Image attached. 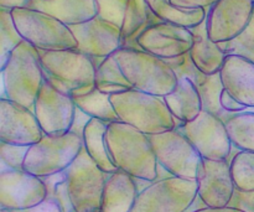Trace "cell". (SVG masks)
<instances>
[{
  "label": "cell",
  "mask_w": 254,
  "mask_h": 212,
  "mask_svg": "<svg viewBox=\"0 0 254 212\" xmlns=\"http://www.w3.org/2000/svg\"><path fill=\"white\" fill-rule=\"evenodd\" d=\"M106 141L109 156L118 170L148 183L158 180L159 165L149 136L117 121L107 127Z\"/></svg>",
  "instance_id": "1"
},
{
  "label": "cell",
  "mask_w": 254,
  "mask_h": 212,
  "mask_svg": "<svg viewBox=\"0 0 254 212\" xmlns=\"http://www.w3.org/2000/svg\"><path fill=\"white\" fill-rule=\"evenodd\" d=\"M176 129L190 141L202 159L220 161L230 158L233 145L226 122L220 117L202 111L195 121L178 124Z\"/></svg>",
  "instance_id": "11"
},
{
  "label": "cell",
  "mask_w": 254,
  "mask_h": 212,
  "mask_svg": "<svg viewBox=\"0 0 254 212\" xmlns=\"http://www.w3.org/2000/svg\"><path fill=\"white\" fill-rule=\"evenodd\" d=\"M150 11L159 21L178 25L186 29H195L205 22L207 10L206 9H185L175 6L170 0H148Z\"/></svg>",
  "instance_id": "25"
},
{
  "label": "cell",
  "mask_w": 254,
  "mask_h": 212,
  "mask_svg": "<svg viewBox=\"0 0 254 212\" xmlns=\"http://www.w3.org/2000/svg\"><path fill=\"white\" fill-rule=\"evenodd\" d=\"M30 146L12 145L0 141V158L6 169L24 170V163Z\"/></svg>",
  "instance_id": "34"
},
{
  "label": "cell",
  "mask_w": 254,
  "mask_h": 212,
  "mask_svg": "<svg viewBox=\"0 0 254 212\" xmlns=\"http://www.w3.org/2000/svg\"><path fill=\"white\" fill-rule=\"evenodd\" d=\"M231 143L238 151L254 154V112L245 111L233 114L226 122Z\"/></svg>",
  "instance_id": "29"
},
{
  "label": "cell",
  "mask_w": 254,
  "mask_h": 212,
  "mask_svg": "<svg viewBox=\"0 0 254 212\" xmlns=\"http://www.w3.org/2000/svg\"><path fill=\"white\" fill-rule=\"evenodd\" d=\"M1 76L2 97L34 111L35 101L45 82L39 50L22 41L10 54Z\"/></svg>",
  "instance_id": "4"
},
{
  "label": "cell",
  "mask_w": 254,
  "mask_h": 212,
  "mask_svg": "<svg viewBox=\"0 0 254 212\" xmlns=\"http://www.w3.org/2000/svg\"><path fill=\"white\" fill-rule=\"evenodd\" d=\"M158 21L159 20L150 11L148 0H128L123 26H122L124 46H127L128 41L135 42L136 36L145 27Z\"/></svg>",
  "instance_id": "27"
},
{
  "label": "cell",
  "mask_w": 254,
  "mask_h": 212,
  "mask_svg": "<svg viewBox=\"0 0 254 212\" xmlns=\"http://www.w3.org/2000/svg\"><path fill=\"white\" fill-rule=\"evenodd\" d=\"M82 149V137L74 132L60 137L44 136L29 148L24 170L41 179L64 173Z\"/></svg>",
  "instance_id": "7"
},
{
  "label": "cell",
  "mask_w": 254,
  "mask_h": 212,
  "mask_svg": "<svg viewBox=\"0 0 254 212\" xmlns=\"http://www.w3.org/2000/svg\"><path fill=\"white\" fill-rule=\"evenodd\" d=\"M139 195L133 176L118 170L109 174L104 186L101 212H131Z\"/></svg>",
  "instance_id": "22"
},
{
  "label": "cell",
  "mask_w": 254,
  "mask_h": 212,
  "mask_svg": "<svg viewBox=\"0 0 254 212\" xmlns=\"http://www.w3.org/2000/svg\"><path fill=\"white\" fill-rule=\"evenodd\" d=\"M193 41L192 30L158 21L149 25L136 36L135 45L138 49L168 61L188 55Z\"/></svg>",
  "instance_id": "14"
},
{
  "label": "cell",
  "mask_w": 254,
  "mask_h": 212,
  "mask_svg": "<svg viewBox=\"0 0 254 212\" xmlns=\"http://www.w3.org/2000/svg\"><path fill=\"white\" fill-rule=\"evenodd\" d=\"M113 56L133 89L164 98L178 84L179 77L173 67L143 50L122 47Z\"/></svg>",
  "instance_id": "3"
},
{
  "label": "cell",
  "mask_w": 254,
  "mask_h": 212,
  "mask_svg": "<svg viewBox=\"0 0 254 212\" xmlns=\"http://www.w3.org/2000/svg\"><path fill=\"white\" fill-rule=\"evenodd\" d=\"M34 113L45 136L60 137L71 132L77 107L72 97L61 93L45 81L35 101Z\"/></svg>",
  "instance_id": "12"
},
{
  "label": "cell",
  "mask_w": 254,
  "mask_h": 212,
  "mask_svg": "<svg viewBox=\"0 0 254 212\" xmlns=\"http://www.w3.org/2000/svg\"><path fill=\"white\" fill-rule=\"evenodd\" d=\"M11 16L22 40L39 51L77 49V40L69 26L46 12L20 7L11 10Z\"/></svg>",
  "instance_id": "6"
},
{
  "label": "cell",
  "mask_w": 254,
  "mask_h": 212,
  "mask_svg": "<svg viewBox=\"0 0 254 212\" xmlns=\"http://www.w3.org/2000/svg\"><path fill=\"white\" fill-rule=\"evenodd\" d=\"M220 104L221 107H222V109L225 112H227V113L230 114H237V113H241V112H245L247 111V107L243 106V104H241L240 102L236 101L235 98H233L232 96H231L230 93H228L226 89H222V92H221L220 94Z\"/></svg>",
  "instance_id": "37"
},
{
  "label": "cell",
  "mask_w": 254,
  "mask_h": 212,
  "mask_svg": "<svg viewBox=\"0 0 254 212\" xmlns=\"http://www.w3.org/2000/svg\"><path fill=\"white\" fill-rule=\"evenodd\" d=\"M108 124L109 123L99 121V119L91 118L84 127L82 141H83V149L88 154L89 158L103 173L109 175V174L117 173L118 169L112 161L108 146H107L106 132Z\"/></svg>",
  "instance_id": "24"
},
{
  "label": "cell",
  "mask_w": 254,
  "mask_h": 212,
  "mask_svg": "<svg viewBox=\"0 0 254 212\" xmlns=\"http://www.w3.org/2000/svg\"><path fill=\"white\" fill-rule=\"evenodd\" d=\"M218 0H170L175 6L185 7V9H206L208 10L215 5Z\"/></svg>",
  "instance_id": "38"
},
{
  "label": "cell",
  "mask_w": 254,
  "mask_h": 212,
  "mask_svg": "<svg viewBox=\"0 0 254 212\" xmlns=\"http://www.w3.org/2000/svg\"><path fill=\"white\" fill-rule=\"evenodd\" d=\"M0 212H14V211L7 210V209H0Z\"/></svg>",
  "instance_id": "42"
},
{
  "label": "cell",
  "mask_w": 254,
  "mask_h": 212,
  "mask_svg": "<svg viewBox=\"0 0 254 212\" xmlns=\"http://www.w3.org/2000/svg\"><path fill=\"white\" fill-rule=\"evenodd\" d=\"M22 212H64V210H62L60 204L55 199L46 198V200L42 201L41 204L31 209H27V210Z\"/></svg>",
  "instance_id": "39"
},
{
  "label": "cell",
  "mask_w": 254,
  "mask_h": 212,
  "mask_svg": "<svg viewBox=\"0 0 254 212\" xmlns=\"http://www.w3.org/2000/svg\"><path fill=\"white\" fill-rule=\"evenodd\" d=\"M197 199V181L168 176L148 184L131 212H188Z\"/></svg>",
  "instance_id": "8"
},
{
  "label": "cell",
  "mask_w": 254,
  "mask_h": 212,
  "mask_svg": "<svg viewBox=\"0 0 254 212\" xmlns=\"http://www.w3.org/2000/svg\"><path fill=\"white\" fill-rule=\"evenodd\" d=\"M29 7L46 12L67 26L83 24L98 15L94 0H31Z\"/></svg>",
  "instance_id": "20"
},
{
  "label": "cell",
  "mask_w": 254,
  "mask_h": 212,
  "mask_svg": "<svg viewBox=\"0 0 254 212\" xmlns=\"http://www.w3.org/2000/svg\"><path fill=\"white\" fill-rule=\"evenodd\" d=\"M163 99L178 124L195 121L203 111L200 92L189 77H180L174 91Z\"/></svg>",
  "instance_id": "21"
},
{
  "label": "cell",
  "mask_w": 254,
  "mask_h": 212,
  "mask_svg": "<svg viewBox=\"0 0 254 212\" xmlns=\"http://www.w3.org/2000/svg\"><path fill=\"white\" fill-rule=\"evenodd\" d=\"M94 87L99 92L108 96L130 91L131 86L118 66L113 55L101 60L96 67Z\"/></svg>",
  "instance_id": "26"
},
{
  "label": "cell",
  "mask_w": 254,
  "mask_h": 212,
  "mask_svg": "<svg viewBox=\"0 0 254 212\" xmlns=\"http://www.w3.org/2000/svg\"><path fill=\"white\" fill-rule=\"evenodd\" d=\"M44 136L34 111L5 97L0 98V141L31 146Z\"/></svg>",
  "instance_id": "16"
},
{
  "label": "cell",
  "mask_w": 254,
  "mask_h": 212,
  "mask_svg": "<svg viewBox=\"0 0 254 212\" xmlns=\"http://www.w3.org/2000/svg\"><path fill=\"white\" fill-rule=\"evenodd\" d=\"M47 189L41 178L25 170L2 169L0 173V206L25 211L46 200Z\"/></svg>",
  "instance_id": "15"
},
{
  "label": "cell",
  "mask_w": 254,
  "mask_h": 212,
  "mask_svg": "<svg viewBox=\"0 0 254 212\" xmlns=\"http://www.w3.org/2000/svg\"><path fill=\"white\" fill-rule=\"evenodd\" d=\"M30 1H31V0H0V7L6 10L29 7Z\"/></svg>",
  "instance_id": "40"
},
{
  "label": "cell",
  "mask_w": 254,
  "mask_h": 212,
  "mask_svg": "<svg viewBox=\"0 0 254 212\" xmlns=\"http://www.w3.org/2000/svg\"><path fill=\"white\" fill-rule=\"evenodd\" d=\"M39 52L45 81L59 92L74 98L94 88V59L78 50Z\"/></svg>",
  "instance_id": "2"
},
{
  "label": "cell",
  "mask_w": 254,
  "mask_h": 212,
  "mask_svg": "<svg viewBox=\"0 0 254 212\" xmlns=\"http://www.w3.org/2000/svg\"><path fill=\"white\" fill-rule=\"evenodd\" d=\"M111 102L119 122L149 137L174 131L178 127L161 97L130 89L111 96Z\"/></svg>",
  "instance_id": "5"
},
{
  "label": "cell",
  "mask_w": 254,
  "mask_h": 212,
  "mask_svg": "<svg viewBox=\"0 0 254 212\" xmlns=\"http://www.w3.org/2000/svg\"><path fill=\"white\" fill-rule=\"evenodd\" d=\"M197 198L207 208H226L235 194L228 160L203 159L197 176Z\"/></svg>",
  "instance_id": "18"
},
{
  "label": "cell",
  "mask_w": 254,
  "mask_h": 212,
  "mask_svg": "<svg viewBox=\"0 0 254 212\" xmlns=\"http://www.w3.org/2000/svg\"><path fill=\"white\" fill-rule=\"evenodd\" d=\"M231 176L237 190L254 193V154L237 151L230 161Z\"/></svg>",
  "instance_id": "30"
},
{
  "label": "cell",
  "mask_w": 254,
  "mask_h": 212,
  "mask_svg": "<svg viewBox=\"0 0 254 212\" xmlns=\"http://www.w3.org/2000/svg\"><path fill=\"white\" fill-rule=\"evenodd\" d=\"M47 198L55 199V200L60 204V206H61L64 212L74 211L73 208H72L71 200H69L68 190H67L66 175H64V178L62 179V180H60L59 183L56 184V186H55V189L51 191V193L47 194Z\"/></svg>",
  "instance_id": "35"
},
{
  "label": "cell",
  "mask_w": 254,
  "mask_h": 212,
  "mask_svg": "<svg viewBox=\"0 0 254 212\" xmlns=\"http://www.w3.org/2000/svg\"><path fill=\"white\" fill-rule=\"evenodd\" d=\"M228 206L245 212H254V193H243L236 189Z\"/></svg>",
  "instance_id": "36"
},
{
  "label": "cell",
  "mask_w": 254,
  "mask_h": 212,
  "mask_svg": "<svg viewBox=\"0 0 254 212\" xmlns=\"http://www.w3.org/2000/svg\"><path fill=\"white\" fill-rule=\"evenodd\" d=\"M192 212H245L242 210H238V209L231 208V206H226V208H203L198 209Z\"/></svg>",
  "instance_id": "41"
},
{
  "label": "cell",
  "mask_w": 254,
  "mask_h": 212,
  "mask_svg": "<svg viewBox=\"0 0 254 212\" xmlns=\"http://www.w3.org/2000/svg\"><path fill=\"white\" fill-rule=\"evenodd\" d=\"M98 9L97 16L122 29L128 0H94Z\"/></svg>",
  "instance_id": "33"
},
{
  "label": "cell",
  "mask_w": 254,
  "mask_h": 212,
  "mask_svg": "<svg viewBox=\"0 0 254 212\" xmlns=\"http://www.w3.org/2000/svg\"><path fill=\"white\" fill-rule=\"evenodd\" d=\"M226 55H237L254 62V14L247 29L235 40L218 44Z\"/></svg>",
  "instance_id": "32"
},
{
  "label": "cell",
  "mask_w": 254,
  "mask_h": 212,
  "mask_svg": "<svg viewBox=\"0 0 254 212\" xmlns=\"http://www.w3.org/2000/svg\"><path fill=\"white\" fill-rule=\"evenodd\" d=\"M158 165L171 176L197 180L202 160L192 144L178 129L149 137Z\"/></svg>",
  "instance_id": "10"
},
{
  "label": "cell",
  "mask_w": 254,
  "mask_h": 212,
  "mask_svg": "<svg viewBox=\"0 0 254 212\" xmlns=\"http://www.w3.org/2000/svg\"><path fill=\"white\" fill-rule=\"evenodd\" d=\"M192 32L195 41L192 49L189 52L191 62L201 73L207 76L217 74L222 69L227 55L221 49L220 45L208 37L205 22L192 29Z\"/></svg>",
  "instance_id": "23"
},
{
  "label": "cell",
  "mask_w": 254,
  "mask_h": 212,
  "mask_svg": "<svg viewBox=\"0 0 254 212\" xmlns=\"http://www.w3.org/2000/svg\"><path fill=\"white\" fill-rule=\"evenodd\" d=\"M73 101L77 108L89 118L99 119L106 123L119 121L111 102V96L102 93L96 87L88 93L74 97Z\"/></svg>",
  "instance_id": "28"
},
{
  "label": "cell",
  "mask_w": 254,
  "mask_h": 212,
  "mask_svg": "<svg viewBox=\"0 0 254 212\" xmlns=\"http://www.w3.org/2000/svg\"><path fill=\"white\" fill-rule=\"evenodd\" d=\"M72 212H76V211H72Z\"/></svg>",
  "instance_id": "43"
},
{
  "label": "cell",
  "mask_w": 254,
  "mask_h": 212,
  "mask_svg": "<svg viewBox=\"0 0 254 212\" xmlns=\"http://www.w3.org/2000/svg\"><path fill=\"white\" fill-rule=\"evenodd\" d=\"M69 29L77 40L76 50L94 60L106 59L124 47L121 27L98 16Z\"/></svg>",
  "instance_id": "17"
},
{
  "label": "cell",
  "mask_w": 254,
  "mask_h": 212,
  "mask_svg": "<svg viewBox=\"0 0 254 212\" xmlns=\"http://www.w3.org/2000/svg\"><path fill=\"white\" fill-rule=\"evenodd\" d=\"M254 14V0H218L207 10L206 30L216 44L235 40L248 27Z\"/></svg>",
  "instance_id": "13"
},
{
  "label": "cell",
  "mask_w": 254,
  "mask_h": 212,
  "mask_svg": "<svg viewBox=\"0 0 254 212\" xmlns=\"http://www.w3.org/2000/svg\"><path fill=\"white\" fill-rule=\"evenodd\" d=\"M24 41L11 16V10L0 9V70L7 64L10 54Z\"/></svg>",
  "instance_id": "31"
},
{
  "label": "cell",
  "mask_w": 254,
  "mask_h": 212,
  "mask_svg": "<svg viewBox=\"0 0 254 212\" xmlns=\"http://www.w3.org/2000/svg\"><path fill=\"white\" fill-rule=\"evenodd\" d=\"M72 208L76 212H101L102 198L108 174L103 173L84 149L66 171Z\"/></svg>",
  "instance_id": "9"
},
{
  "label": "cell",
  "mask_w": 254,
  "mask_h": 212,
  "mask_svg": "<svg viewBox=\"0 0 254 212\" xmlns=\"http://www.w3.org/2000/svg\"><path fill=\"white\" fill-rule=\"evenodd\" d=\"M223 89L248 109L254 108V62L237 55H227L220 71Z\"/></svg>",
  "instance_id": "19"
}]
</instances>
